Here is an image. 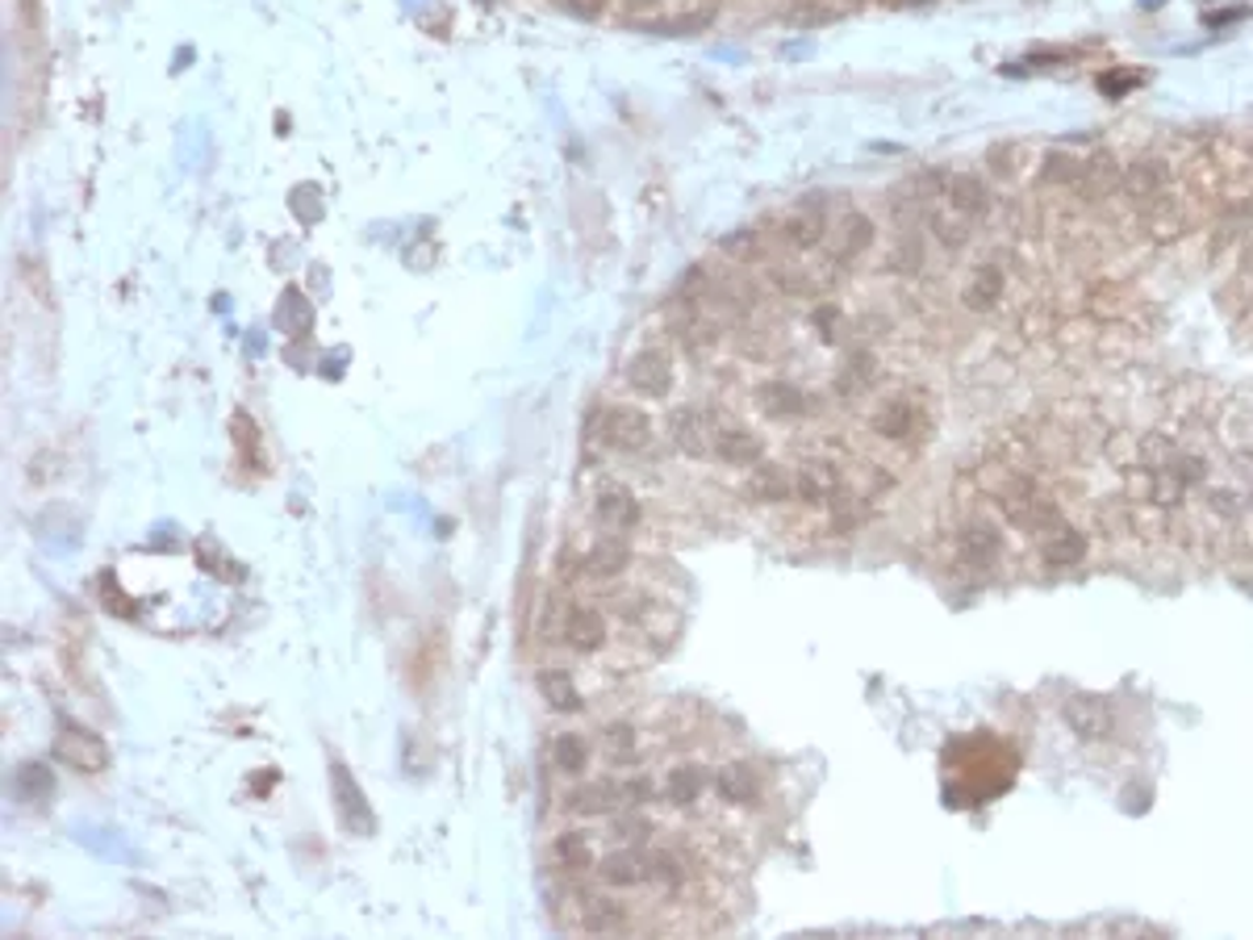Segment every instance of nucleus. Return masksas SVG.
I'll list each match as a JSON object with an SVG mask.
<instances>
[{
    "mask_svg": "<svg viewBox=\"0 0 1253 940\" xmlns=\"http://www.w3.org/2000/svg\"><path fill=\"white\" fill-rule=\"evenodd\" d=\"M877 239V226L869 213H861V209H849V213H840L832 226H828V239H823V255L832 259V264H856L865 251L874 247Z\"/></svg>",
    "mask_w": 1253,
    "mask_h": 940,
    "instance_id": "obj_1",
    "label": "nucleus"
},
{
    "mask_svg": "<svg viewBox=\"0 0 1253 940\" xmlns=\"http://www.w3.org/2000/svg\"><path fill=\"white\" fill-rule=\"evenodd\" d=\"M773 239L790 251L823 247V239H828L823 206H814L811 197H807V201H798L790 213H777V218H773Z\"/></svg>",
    "mask_w": 1253,
    "mask_h": 940,
    "instance_id": "obj_2",
    "label": "nucleus"
},
{
    "mask_svg": "<svg viewBox=\"0 0 1253 940\" xmlns=\"http://www.w3.org/2000/svg\"><path fill=\"white\" fill-rule=\"evenodd\" d=\"M598 439L610 452H644L652 439V418L640 406H610L598 418Z\"/></svg>",
    "mask_w": 1253,
    "mask_h": 940,
    "instance_id": "obj_3",
    "label": "nucleus"
},
{
    "mask_svg": "<svg viewBox=\"0 0 1253 940\" xmlns=\"http://www.w3.org/2000/svg\"><path fill=\"white\" fill-rule=\"evenodd\" d=\"M623 376H626V385L644 397H668L673 385H677V368H673V360H668L661 347H644V352L631 355Z\"/></svg>",
    "mask_w": 1253,
    "mask_h": 940,
    "instance_id": "obj_4",
    "label": "nucleus"
},
{
    "mask_svg": "<svg viewBox=\"0 0 1253 940\" xmlns=\"http://www.w3.org/2000/svg\"><path fill=\"white\" fill-rule=\"evenodd\" d=\"M714 427H719V418L710 414V410H698V406L673 410V418H668L673 447H677V452H686V456H694V460L714 456Z\"/></svg>",
    "mask_w": 1253,
    "mask_h": 940,
    "instance_id": "obj_5",
    "label": "nucleus"
},
{
    "mask_svg": "<svg viewBox=\"0 0 1253 940\" xmlns=\"http://www.w3.org/2000/svg\"><path fill=\"white\" fill-rule=\"evenodd\" d=\"M561 640L573 652H602L606 640H610V627H606V610L602 606H589V602H577L564 610V623H561Z\"/></svg>",
    "mask_w": 1253,
    "mask_h": 940,
    "instance_id": "obj_6",
    "label": "nucleus"
},
{
    "mask_svg": "<svg viewBox=\"0 0 1253 940\" xmlns=\"http://www.w3.org/2000/svg\"><path fill=\"white\" fill-rule=\"evenodd\" d=\"M1062 715L1065 728L1074 731L1078 740H1090V744L1111 740V731H1116V710L1107 707L1104 698H1095V694H1074L1062 707Z\"/></svg>",
    "mask_w": 1253,
    "mask_h": 940,
    "instance_id": "obj_7",
    "label": "nucleus"
},
{
    "mask_svg": "<svg viewBox=\"0 0 1253 940\" xmlns=\"http://www.w3.org/2000/svg\"><path fill=\"white\" fill-rule=\"evenodd\" d=\"M1116 188L1124 192V201L1132 209L1145 206V201H1153V197H1162L1169 188V164L1162 159V155H1145V159H1132V164L1120 172V180H1116Z\"/></svg>",
    "mask_w": 1253,
    "mask_h": 940,
    "instance_id": "obj_8",
    "label": "nucleus"
},
{
    "mask_svg": "<svg viewBox=\"0 0 1253 940\" xmlns=\"http://www.w3.org/2000/svg\"><path fill=\"white\" fill-rule=\"evenodd\" d=\"M835 494H844V473L832 460H802L794 468V498H802L807 506H832Z\"/></svg>",
    "mask_w": 1253,
    "mask_h": 940,
    "instance_id": "obj_9",
    "label": "nucleus"
},
{
    "mask_svg": "<svg viewBox=\"0 0 1253 940\" xmlns=\"http://www.w3.org/2000/svg\"><path fill=\"white\" fill-rule=\"evenodd\" d=\"M1136 226L1145 234L1149 243H1178L1187 234V213L1183 206L1169 197V188L1162 197H1153L1145 206H1136Z\"/></svg>",
    "mask_w": 1253,
    "mask_h": 940,
    "instance_id": "obj_10",
    "label": "nucleus"
},
{
    "mask_svg": "<svg viewBox=\"0 0 1253 940\" xmlns=\"http://www.w3.org/2000/svg\"><path fill=\"white\" fill-rule=\"evenodd\" d=\"M869 431L886 443H907V439H928L919 435V406L916 397H886L869 414Z\"/></svg>",
    "mask_w": 1253,
    "mask_h": 940,
    "instance_id": "obj_11",
    "label": "nucleus"
},
{
    "mask_svg": "<svg viewBox=\"0 0 1253 940\" xmlns=\"http://www.w3.org/2000/svg\"><path fill=\"white\" fill-rule=\"evenodd\" d=\"M940 197H944L953 209H961L969 222L986 218L990 206H995V192H990V185H986V176H982V172H953V176H944Z\"/></svg>",
    "mask_w": 1253,
    "mask_h": 940,
    "instance_id": "obj_12",
    "label": "nucleus"
},
{
    "mask_svg": "<svg viewBox=\"0 0 1253 940\" xmlns=\"http://www.w3.org/2000/svg\"><path fill=\"white\" fill-rule=\"evenodd\" d=\"M714 460H723L728 468H756L765 460V439L740 427V422H719L714 427Z\"/></svg>",
    "mask_w": 1253,
    "mask_h": 940,
    "instance_id": "obj_13",
    "label": "nucleus"
},
{
    "mask_svg": "<svg viewBox=\"0 0 1253 940\" xmlns=\"http://www.w3.org/2000/svg\"><path fill=\"white\" fill-rule=\"evenodd\" d=\"M756 406H761V414H769V418L814 414V397L807 394V389H798L794 380H781V376H773V380H761V385H756Z\"/></svg>",
    "mask_w": 1253,
    "mask_h": 940,
    "instance_id": "obj_14",
    "label": "nucleus"
},
{
    "mask_svg": "<svg viewBox=\"0 0 1253 940\" xmlns=\"http://www.w3.org/2000/svg\"><path fill=\"white\" fill-rule=\"evenodd\" d=\"M1002 297H1007V272L999 264H978L961 289V306L969 313H990L999 310Z\"/></svg>",
    "mask_w": 1253,
    "mask_h": 940,
    "instance_id": "obj_15",
    "label": "nucleus"
},
{
    "mask_svg": "<svg viewBox=\"0 0 1253 940\" xmlns=\"http://www.w3.org/2000/svg\"><path fill=\"white\" fill-rule=\"evenodd\" d=\"M999 548H1002V535L995 522L974 519L957 531V556L961 564H969V568H990L995 556H999Z\"/></svg>",
    "mask_w": 1253,
    "mask_h": 940,
    "instance_id": "obj_16",
    "label": "nucleus"
},
{
    "mask_svg": "<svg viewBox=\"0 0 1253 940\" xmlns=\"http://www.w3.org/2000/svg\"><path fill=\"white\" fill-rule=\"evenodd\" d=\"M626 924H631V911H626L619 898H606V895L577 898V928H581V932L606 937V932H623Z\"/></svg>",
    "mask_w": 1253,
    "mask_h": 940,
    "instance_id": "obj_17",
    "label": "nucleus"
},
{
    "mask_svg": "<svg viewBox=\"0 0 1253 940\" xmlns=\"http://www.w3.org/2000/svg\"><path fill=\"white\" fill-rule=\"evenodd\" d=\"M640 501H635V494L626 489V485H606L602 494L594 498V519L602 522L606 531H631V527H640Z\"/></svg>",
    "mask_w": 1253,
    "mask_h": 940,
    "instance_id": "obj_18",
    "label": "nucleus"
},
{
    "mask_svg": "<svg viewBox=\"0 0 1253 940\" xmlns=\"http://www.w3.org/2000/svg\"><path fill=\"white\" fill-rule=\"evenodd\" d=\"M568 807L577 815H610L626 807V790L619 777H594L568 794Z\"/></svg>",
    "mask_w": 1253,
    "mask_h": 940,
    "instance_id": "obj_19",
    "label": "nucleus"
},
{
    "mask_svg": "<svg viewBox=\"0 0 1253 940\" xmlns=\"http://www.w3.org/2000/svg\"><path fill=\"white\" fill-rule=\"evenodd\" d=\"M744 498L761 501V506H781V501H790L794 498V473H786L781 464L761 460V464L749 473V480H744Z\"/></svg>",
    "mask_w": 1253,
    "mask_h": 940,
    "instance_id": "obj_20",
    "label": "nucleus"
},
{
    "mask_svg": "<svg viewBox=\"0 0 1253 940\" xmlns=\"http://www.w3.org/2000/svg\"><path fill=\"white\" fill-rule=\"evenodd\" d=\"M626 564H631V552H626V543L614 540V535H602V540H594L581 552V573L585 577H594V582H610V577H619Z\"/></svg>",
    "mask_w": 1253,
    "mask_h": 940,
    "instance_id": "obj_21",
    "label": "nucleus"
},
{
    "mask_svg": "<svg viewBox=\"0 0 1253 940\" xmlns=\"http://www.w3.org/2000/svg\"><path fill=\"white\" fill-rule=\"evenodd\" d=\"M923 222H928V234L936 239L940 247H953V251L965 247V243H969V234H974V222H969L961 209L949 206L944 197H940V206L928 209V218H923Z\"/></svg>",
    "mask_w": 1253,
    "mask_h": 940,
    "instance_id": "obj_22",
    "label": "nucleus"
},
{
    "mask_svg": "<svg viewBox=\"0 0 1253 940\" xmlns=\"http://www.w3.org/2000/svg\"><path fill=\"white\" fill-rule=\"evenodd\" d=\"M598 877L606 886H644L647 882V849H619L598 861Z\"/></svg>",
    "mask_w": 1253,
    "mask_h": 940,
    "instance_id": "obj_23",
    "label": "nucleus"
},
{
    "mask_svg": "<svg viewBox=\"0 0 1253 940\" xmlns=\"http://www.w3.org/2000/svg\"><path fill=\"white\" fill-rule=\"evenodd\" d=\"M714 794L723 798V803H731V807H752L756 803V794H761V782H756V773H752V765H719L714 770Z\"/></svg>",
    "mask_w": 1253,
    "mask_h": 940,
    "instance_id": "obj_24",
    "label": "nucleus"
},
{
    "mask_svg": "<svg viewBox=\"0 0 1253 940\" xmlns=\"http://www.w3.org/2000/svg\"><path fill=\"white\" fill-rule=\"evenodd\" d=\"M877 376H881V368H877V355L869 352V347H856V352L849 355V364L840 368V376H835V394L861 397L865 389H874Z\"/></svg>",
    "mask_w": 1253,
    "mask_h": 940,
    "instance_id": "obj_25",
    "label": "nucleus"
},
{
    "mask_svg": "<svg viewBox=\"0 0 1253 940\" xmlns=\"http://www.w3.org/2000/svg\"><path fill=\"white\" fill-rule=\"evenodd\" d=\"M334 794H339V811H343V823L352 828V832H373V811L364 807V794H359V786H355L352 777H347V770L343 765H334Z\"/></svg>",
    "mask_w": 1253,
    "mask_h": 940,
    "instance_id": "obj_26",
    "label": "nucleus"
},
{
    "mask_svg": "<svg viewBox=\"0 0 1253 940\" xmlns=\"http://www.w3.org/2000/svg\"><path fill=\"white\" fill-rule=\"evenodd\" d=\"M59 761L76 765V770H104L109 765V749L88 731H71V736L59 740Z\"/></svg>",
    "mask_w": 1253,
    "mask_h": 940,
    "instance_id": "obj_27",
    "label": "nucleus"
},
{
    "mask_svg": "<svg viewBox=\"0 0 1253 940\" xmlns=\"http://www.w3.org/2000/svg\"><path fill=\"white\" fill-rule=\"evenodd\" d=\"M1083 310L1095 318V322H1120L1128 310L1124 289L1116 280H1095L1090 289L1083 292Z\"/></svg>",
    "mask_w": 1253,
    "mask_h": 940,
    "instance_id": "obj_28",
    "label": "nucleus"
},
{
    "mask_svg": "<svg viewBox=\"0 0 1253 940\" xmlns=\"http://www.w3.org/2000/svg\"><path fill=\"white\" fill-rule=\"evenodd\" d=\"M1044 561L1053 568H1074V564L1086 561V535L1074 531V527H1057L1049 540H1044Z\"/></svg>",
    "mask_w": 1253,
    "mask_h": 940,
    "instance_id": "obj_29",
    "label": "nucleus"
},
{
    "mask_svg": "<svg viewBox=\"0 0 1253 940\" xmlns=\"http://www.w3.org/2000/svg\"><path fill=\"white\" fill-rule=\"evenodd\" d=\"M702 790H707V773L698 765H677L665 782V798L673 807H694L702 798Z\"/></svg>",
    "mask_w": 1253,
    "mask_h": 940,
    "instance_id": "obj_30",
    "label": "nucleus"
},
{
    "mask_svg": "<svg viewBox=\"0 0 1253 940\" xmlns=\"http://www.w3.org/2000/svg\"><path fill=\"white\" fill-rule=\"evenodd\" d=\"M540 694L556 710H581L585 707L581 689H577V682H573L564 668H543V673H540Z\"/></svg>",
    "mask_w": 1253,
    "mask_h": 940,
    "instance_id": "obj_31",
    "label": "nucleus"
},
{
    "mask_svg": "<svg viewBox=\"0 0 1253 940\" xmlns=\"http://www.w3.org/2000/svg\"><path fill=\"white\" fill-rule=\"evenodd\" d=\"M552 765L561 773H585L589 770V744H585V736H577V731H561L556 740H552Z\"/></svg>",
    "mask_w": 1253,
    "mask_h": 940,
    "instance_id": "obj_32",
    "label": "nucleus"
},
{
    "mask_svg": "<svg viewBox=\"0 0 1253 940\" xmlns=\"http://www.w3.org/2000/svg\"><path fill=\"white\" fill-rule=\"evenodd\" d=\"M552 856H556V865H561V870H589V865H594V844H589V836L585 832H564V836H556Z\"/></svg>",
    "mask_w": 1253,
    "mask_h": 940,
    "instance_id": "obj_33",
    "label": "nucleus"
},
{
    "mask_svg": "<svg viewBox=\"0 0 1253 940\" xmlns=\"http://www.w3.org/2000/svg\"><path fill=\"white\" fill-rule=\"evenodd\" d=\"M923 264H928V251L916 234H902L886 255V272H895V276H916V272H923Z\"/></svg>",
    "mask_w": 1253,
    "mask_h": 940,
    "instance_id": "obj_34",
    "label": "nucleus"
},
{
    "mask_svg": "<svg viewBox=\"0 0 1253 940\" xmlns=\"http://www.w3.org/2000/svg\"><path fill=\"white\" fill-rule=\"evenodd\" d=\"M1083 176H1086V159H1078V155H1069V151L1044 155V167H1041L1044 185H1083Z\"/></svg>",
    "mask_w": 1253,
    "mask_h": 940,
    "instance_id": "obj_35",
    "label": "nucleus"
},
{
    "mask_svg": "<svg viewBox=\"0 0 1253 940\" xmlns=\"http://www.w3.org/2000/svg\"><path fill=\"white\" fill-rule=\"evenodd\" d=\"M1174 452H1178V443L1169 435H1153V431L1136 435V464H1145V468H1166Z\"/></svg>",
    "mask_w": 1253,
    "mask_h": 940,
    "instance_id": "obj_36",
    "label": "nucleus"
},
{
    "mask_svg": "<svg viewBox=\"0 0 1253 940\" xmlns=\"http://www.w3.org/2000/svg\"><path fill=\"white\" fill-rule=\"evenodd\" d=\"M1166 468H1169V473H1174V477H1178V480H1183L1187 489H1195V485H1204V480L1211 477L1208 456H1199V452H1183V447L1174 452V460H1169Z\"/></svg>",
    "mask_w": 1253,
    "mask_h": 940,
    "instance_id": "obj_37",
    "label": "nucleus"
},
{
    "mask_svg": "<svg viewBox=\"0 0 1253 940\" xmlns=\"http://www.w3.org/2000/svg\"><path fill=\"white\" fill-rule=\"evenodd\" d=\"M719 247H723V255H731L735 264L765 259V243H761V234H756V230H735V234H728Z\"/></svg>",
    "mask_w": 1253,
    "mask_h": 940,
    "instance_id": "obj_38",
    "label": "nucleus"
},
{
    "mask_svg": "<svg viewBox=\"0 0 1253 940\" xmlns=\"http://www.w3.org/2000/svg\"><path fill=\"white\" fill-rule=\"evenodd\" d=\"M1187 501V485L1174 477L1169 468H1153V506L1162 510H1178Z\"/></svg>",
    "mask_w": 1253,
    "mask_h": 940,
    "instance_id": "obj_39",
    "label": "nucleus"
},
{
    "mask_svg": "<svg viewBox=\"0 0 1253 940\" xmlns=\"http://www.w3.org/2000/svg\"><path fill=\"white\" fill-rule=\"evenodd\" d=\"M1120 489H1124V501H1132V506H1141V501H1153V468H1145V464H1132V468H1124V480H1120Z\"/></svg>",
    "mask_w": 1253,
    "mask_h": 940,
    "instance_id": "obj_40",
    "label": "nucleus"
},
{
    "mask_svg": "<svg viewBox=\"0 0 1253 940\" xmlns=\"http://www.w3.org/2000/svg\"><path fill=\"white\" fill-rule=\"evenodd\" d=\"M1023 155H1028L1023 143H999V146H990V151H986V164H990L995 176H1016V167L1023 164Z\"/></svg>",
    "mask_w": 1253,
    "mask_h": 940,
    "instance_id": "obj_41",
    "label": "nucleus"
},
{
    "mask_svg": "<svg viewBox=\"0 0 1253 940\" xmlns=\"http://www.w3.org/2000/svg\"><path fill=\"white\" fill-rule=\"evenodd\" d=\"M1208 510H1211V515H1220V519L1237 522L1241 515H1245V501H1241V494H1237V489H1216V485H1211V489H1208Z\"/></svg>",
    "mask_w": 1253,
    "mask_h": 940,
    "instance_id": "obj_42",
    "label": "nucleus"
},
{
    "mask_svg": "<svg viewBox=\"0 0 1253 940\" xmlns=\"http://www.w3.org/2000/svg\"><path fill=\"white\" fill-rule=\"evenodd\" d=\"M606 749H610V756L626 761V756L635 752V728H631V723H610V728H606Z\"/></svg>",
    "mask_w": 1253,
    "mask_h": 940,
    "instance_id": "obj_43",
    "label": "nucleus"
},
{
    "mask_svg": "<svg viewBox=\"0 0 1253 940\" xmlns=\"http://www.w3.org/2000/svg\"><path fill=\"white\" fill-rule=\"evenodd\" d=\"M1136 84H1145L1141 71H1107V76H1099V92H1107V97H1124V92H1132Z\"/></svg>",
    "mask_w": 1253,
    "mask_h": 940,
    "instance_id": "obj_44",
    "label": "nucleus"
},
{
    "mask_svg": "<svg viewBox=\"0 0 1253 940\" xmlns=\"http://www.w3.org/2000/svg\"><path fill=\"white\" fill-rule=\"evenodd\" d=\"M230 431H234V443L243 447V456L259 447V431H255V422H251L247 414H234V418H230Z\"/></svg>",
    "mask_w": 1253,
    "mask_h": 940,
    "instance_id": "obj_45",
    "label": "nucleus"
},
{
    "mask_svg": "<svg viewBox=\"0 0 1253 940\" xmlns=\"http://www.w3.org/2000/svg\"><path fill=\"white\" fill-rule=\"evenodd\" d=\"M619 9H623V18L644 21V18H656V13H661V0H619Z\"/></svg>",
    "mask_w": 1253,
    "mask_h": 940,
    "instance_id": "obj_46",
    "label": "nucleus"
},
{
    "mask_svg": "<svg viewBox=\"0 0 1253 940\" xmlns=\"http://www.w3.org/2000/svg\"><path fill=\"white\" fill-rule=\"evenodd\" d=\"M614 836H623V840H644L647 823L644 819H614Z\"/></svg>",
    "mask_w": 1253,
    "mask_h": 940,
    "instance_id": "obj_47",
    "label": "nucleus"
},
{
    "mask_svg": "<svg viewBox=\"0 0 1253 940\" xmlns=\"http://www.w3.org/2000/svg\"><path fill=\"white\" fill-rule=\"evenodd\" d=\"M707 4H710V0H707Z\"/></svg>",
    "mask_w": 1253,
    "mask_h": 940,
    "instance_id": "obj_48",
    "label": "nucleus"
}]
</instances>
